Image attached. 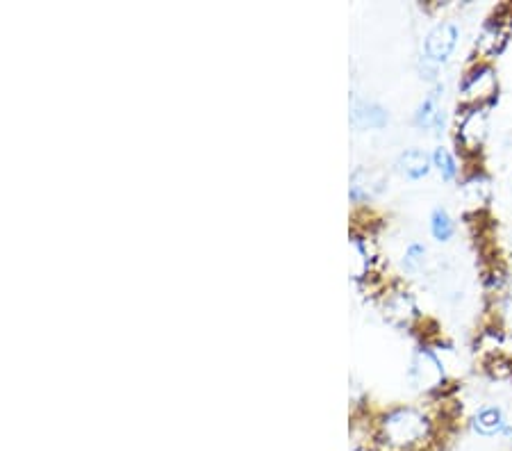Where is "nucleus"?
I'll list each match as a JSON object with an SVG mask.
<instances>
[{"instance_id":"nucleus-13","label":"nucleus","mask_w":512,"mask_h":451,"mask_svg":"<svg viewBox=\"0 0 512 451\" xmlns=\"http://www.w3.org/2000/svg\"><path fill=\"white\" fill-rule=\"evenodd\" d=\"M433 167L440 171L444 183H453V180H456L460 174L458 162H456V158H453V153L447 149V146H437V149L433 151Z\"/></svg>"},{"instance_id":"nucleus-9","label":"nucleus","mask_w":512,"mask_h":451,"mask_svg":"<svg viewBox=\"0 0 512 451\" xmlns=\"http://www.w3.org/2000/svg\"><path fill=\"white\" fill-rule=\"evenodd\" d=\"M385 187V176L381 171H371V169H360L355 171L351 178V190L349 196L353 203H365L371 196H376Z\"/></svg>"},{"instance_id":"nucleus-10","label":"nucleus","mask_w":512,"mask_h":451,"mask_svg":"<svg viewBox=\"0 0 512 451\" xmlns=\"http://www.w3.org/2000/svg\"><path fill=\"white\" fill-rule=\"evenodd\" d=\"M396 169H399V174L408 180H424L433 169V155H428L421 149H408L399 155Z\"/></svg>"},{"instance_id":"nucleus-14","label":"nucleus","mask_w":512,"mask_h":451,"mask_svg":"<svg viewBox=\"0 0 512 451\" xmlns=\"http://www.w3.org/2000/svg\"><path fill=\"white\" fill-rule=\"evenodd\" d=\"M426 246L421 244V242H412V244H408V249H406V253H403V265H406V269L408 272H419L421 267H424V262H426Z\"/></svg>"},{"instance_id":"nucleus-1","label":"nucleus","mask_w":512,"mask_h":451,"mask_svg":"<svg viewBox=\"0 0 512 451\" xmlns=\"http://www.w3.org/2000/svg\"><path fill=\"white\" fill-rule=\"evenodd\" d=\"M460 108H487L499 101V78L490 62H476L460 80Z\"/></svg>"},{"instance_id":"nucleus-8","label":"nucleus","mask_w":512,"mask_h":451,"mask_svg":"<svg viewBox=\"0 0 512 451\" xmlns=\"http://www.w3.org/2000/svg\"><path fill=\"white\" fill-rule=\"evenodd\" d=\"M390 121V114L378 103L358 101L351 108V123L358 130H381Z\"/></svg>"},{"instance_id":"nucleus-11","label":"nucleus","mask_w":512,"mask_h":451,"mask_svg":"<svg viewBox=\"0 0 512 451\" xmlns=\"http://www.w3.org/2000/svg\"><path fill=\"white\" fill-rule=\"evenodd\" d=\"M469 424H472L474 433H478L481 438H497L510 422L506 420V415H503L499 406H483L478 408V413Z\"/></svg>"},{"instance_id":"nucleus-6","label":"nucleus","mask_w":512,"mask_h":451,"mask_svg":"<svg viewBox=\"0 0 512 451\" xmlns=\"http://www.w3.org/2000/svg\"><path fill=\"white\" fill-rule=\"evenodd\" d=\"M442 96H444V85H437L424 96V101L419 103L415 112V126L421 130L435 128V133L440 135L444 128V110H442Z\"/></svg>"},{"instance_id":"nucleus-7","label":"nucleus","mask_w":512,"mask_h":451,"mask_svg":"<svg viewBox=\"0 0 512 451\" xmlns=\"http://www.w3.org/2000/svg\"><path fill=\"white\" fill-rule=\"evenodd\" d=\"M383 310H385V317L396 326H412L415 322H419L417 303L412 299V294L406 290H394L387 294Z\"/></svg>"},{"instance_id":"nucleus-12","label":"nucleus","mask_w":512,"mask_h":451,"mask_svg":"<svg viewBox=\"0 0 512 451\" xmlns=\"http://www.w3.org/2000/svg\"><path fill=\"white\" fill-rule=\"evenodd\" d=\"M431 235L440 244L449 242L451 237L456 235V221H453V217L449 215V210L435 208L431 212Z\"/></svg>"},{"instance_id":"nucleus-3","label":"nucleus","mask_w":512,"mask_h":451,"mask_svg":"<svg viewBox=\"0 0 512 451\" xmlns=\"http://www.w3.org/2000/svg\"><path fill=\"white\" fill-rule=\"evenodd\" d=\"M487 137V108H460L456 142L465 158H476Z\"/></svg>"},{"instance_id":"nucleus-2","label":"nucleus","mask_w":512,"mask_h":451,"mask_svg":"<svg viewBox=\"0 0 512 451\" xmlns=\"http://www.w3.org/2000/svg\"><path fill=\"white\" fill-rule=\"evenodd\" d=\"M410 379L419 390L442 392L444 385H449L447 365H444V360L428 344H424V347L417 349L415 358H412Z\"/></svg>"},{"instance_id":"nucleus-5","label":"nucleus","mask_w":512,"mask_h":451,"mask_svg":"<svg viewBox=\"0 0 512 451\" xmlns=\"http://www.w3.org/2000/svg\"><path fill=\"white\" fill-rule=\"evenodd\" d=\"M510 21L512 19H492L487 26L483 28L481 35L476 39V57H474V64L476 62H490L494 57L501 55L503 48L508 44V37H510Z\"/></svg>"},{"instance_id":"nucleus-4","label":"nucleus","mask_w":512,"mask_h":451,"mask_svg":"<svg viewBox=\"0 0 512 451\" xmlns=\"http://www.w3.org/2000/svg\"><path fill=\"white\" fill-rule=\"evenodd\" d=\"M458 39H460V30L456 23L451 21H442L428 32L426 41H424V55L421 60L435 64V67H442L451 60V55L456 53L458 48Z\"/></svg>"}]
</instances>
